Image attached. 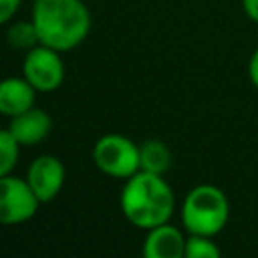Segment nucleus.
Here are the masks:
<instances>
[{"mask_svg":"<svg viewBox=\"0 0 258 258\" xmlns=\"http://www.w3.org/2000/svg\"><path fill=\"white\" fill-rule=\"evenodd\" d=\"M119 206L131 226L147 232L169 222L175 210V194L163 175L139 169L125 179Z\"/></svg>","mask_w":258,"mask_h":258,"instance_id":"obj_1","label":"nucleus"},{"mask_svg":"<svg viewBox=\"0 0 258 258\" xmlns=\"http://www.w3.org/2000/svg\"><path fill=\"white\" fill-rule=\"evenodd\" d=\"M40 44L69 52L91 30V12L83 0H34L32 18Z\"/></svg>","mask_w":258,"mask_h":258,"instance_id":"obj_2","label":"nucleus"},{"mask_svg":"<svg viewBox=\"0 0 258 258\" xmlns=\"http://www.w3.org/2000/svg\"><path fill=\"white\" fill-rule=\"evenodd\" d=\"M181 226L187 234L218 236L230 220V202L224 189L212 183L191 187L181 202Z\"/></svg>","mask_w":258,"mask_h":258,"instance_id":"obj_3","label":"nucleus"},{"mask_svg":"<svg viewBox=\"0 0 258 258\" xmlns=\"http://www.w3.org/2000/svg\"><path fill=\"white\" fill-rule=\"evenodd\" d=\"M93 163L101 173L125 181L141 169L139 145L121 133H107L93 145Z\"/></svg>","mask_w":258,"mask_h":258,"instance_id":"obj_4","label":"nucleus"},{"mask_svg":"<svg viewBox=\"0 0 258 258\" xmlns=\"http://www.w3.org/2000/svg\"><path fill=\"white\" fill-rule=\"evenodd\" d=\"M40 198L34 194L26 177H16L12 173L0 179V220L6 226H18L36 216Z\"/></svg>","mask_w":258,"mask_h":258,"instance_id":"obj_5","label":"nucleus"},{"mask_svg":"<svg viewBox=\"0 0 258 258\" xmlns=\"http://www.w3.org/2000/svg\"><path fill=\"white\" fill-rule=\"evenodd\" d=\"M60 50H54L46 44H36L24 54L22 77L38 91L52 93L64 81V62Z\"/></svg>","mask_w":258,"mask_h":258,"instance_id":"obj_6","label":"nucleus"},{"mask_svg":"<svg viewBox=\"0 0 258 258\" xmlns=\"http://www.w3.org/2000/svg\"><path fill=\"white\" fill-rule=\"evenodd\" d=\"M64 163L50 153H42L38 157L32 159V163L26 169V181L30 183V187L34 189V194L40 198L42 204L52 202L62 185H64Z\"/></svg>","mask_w":258,"mask_h":258,"instance_id":"obj_7","label":"nucleus"},{"mask_svg":"<svg viewBox=\"0 0 258 258\" xmlns=\"http://www.w3.org/2000/svg\"><path fill=\"white\" fill-rule=\"evenodd\" d=\"M185 242L187 236L167 222L147 230L141 252L145 258H185Z\"/></svg>","mask_w":258,"mask_h":258,"instance_id":"obj_8","label":"nucleus"},{"mask_svg":"<svg viewBox=\"0 0 258 258\" xmlns=\"http://www.w3.org/2000/svg\"><path fill=\"white\" fill-rule=\"evenodd\" d=\"M50 129H52V121L48 113L36 105L16 117H10V125H8V131L18 139L22 147H30L44 141Z\"/></svg>","mask_w":258,"mask_h":258,"instance_id":"obj_9","label":"nucleus"},{"mask_svg":"<svg viewBox=\"0 0 258 258\" xmlns=\"http://www.w3.org/2000/svg\"><path fill=\"white\" fill-rule=\"evenodd\" d=\"M36 89L24 77H8L0 85V113L6 117H16L36 101Z\"/></svg>","mask_w":258,"mask_h":258,"instance_id":"obj_10","label":"nucleus"},{"mask_svg":"<svg viewBox=\"0 0 258 258\" xmlns=\"http://www.w3.org/2000/svg\"><path fill=\"white\" fill-rule=\"evenodd\" d=\"M139 155H141V169L165 175L167 169L171 167V149L161 141V139H147L139 145Z\"/></svg>","mask_w":258,"mask_h":258,"instance_id":"obj_11","label":"nucleus"},{"mask_svg":"<svg viewBox=\"0 0 258 258\" xmlns=\"http://www.w3.org/2000/svg\"><path fill=\"white\" fill-rule=\"evenodd\" d=\"M6 42L10 44V48L14 50H24L28 52L30 48H34L36 44H40L36 26L32 20H18L12 22L6 30Z\"/></svg>","mask_w":258,"mask_h":258,"instance_id":"obj_12","label":"nucleus"},{"mask_svg":"<svg viewBox=\"0 0 258 258\" xmlns=\"http://www.w3.org/2000/svg\"><path fill=\"white\" fill-rule=\"evenodd\" d=\"M20 147L22 145L8 129H4L0 133V177L12 173V169L18 163V157H20Z\"/></svg>","mask_w":258,"mask_h":258,"instance_id":"obj_13","label":"nucleus"},{"mask_svg":"<svg viewBox=\"0 0 258 258\" xmlns=\"http://www.w3.org/2000/svg\"><path fill=\"white\" fill-rule=\"evenodd\" d=\"M220 248L212 236L187 234L185 242V258H218Z\"/></svg>","mask_w":258,"mask_h":258,"instance_id":"obj_14","label":"nucleus"},{"mask_svg":"<svg viewBox=\"0 0 258 258\" xmlns=\"http://www.w3.org/2000/svg\"><path fill=\"white\" fill-rule=\"evenodd\" d=\"M22 0H0V22L2 24H8L14 14L18 12Z\"/></svg>","mask_w":258,"mask_h":258,"instance_id":"obj_15","label":"nucleus"},{"mask_svg":"<svg viewBox=\"0 0 258 258\" xmlns=\"http://www.w3.org/2000/svg\"><path fill=\"white\" fill-rule=\"evenodd\" d=\"M248 77H250V83L258 89V48L252 52V56L248 60Z\"/></svg>","mask_w":258,"mask_h":258,"instance_id":"obj_16","label":"nucleus"},{"mask_svg":"<svg viewBox=\"0 0 258 258\" xmlns=\"http://www.w3.org/2000/svg\"><path fill=\"white\" fill-rule=\"evenodd\" d=\"M242 8L252 22H258V0H242Z\"/></svg>","mask_w":258,"mask_h":258,"instance_id":"obj_17","label":"nucleus"}]
</instances>
